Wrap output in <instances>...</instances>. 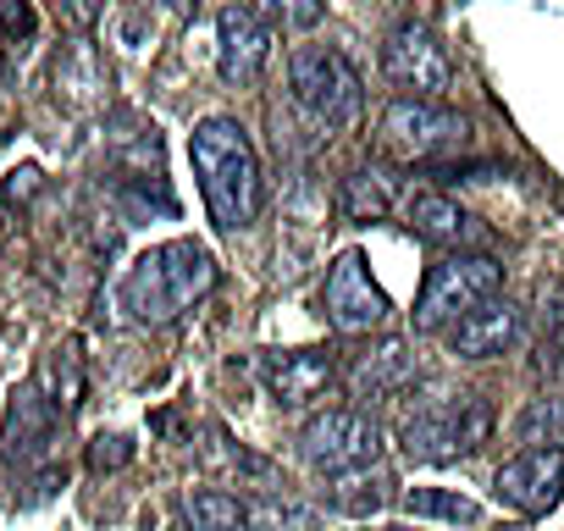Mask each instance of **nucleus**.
Wrapping results in <instances>:
<instances>
[{"mask_svg":"<svg viewBox=\"0 0 564 531\" xmlns=\"http://www.w3.org/2000/svg\"><path fill=\"white\" fill-rule=\"evenodd\" d=\"M216 289V260L205 243L194 238H172V243H150L122 278V311L144 327H166L183 311H194L205 294Z\"/></svg>","mask_w":564,"mask_h":531,"instance_id":"nucleus-1","label":"nucleus"},{"mask_svg":"<svg viewBox=\"0 0 564 531\" xmlns=\"http://www.w3.org/2000/svg\"><path fill=\"white\" fill-rule=\"evenodd\" d=\"M188 161L205 194V210L221 232H238L254 221L260 210V166H254V144L243 133L238 117H205L188 139Z\"/></svg>","mask_w":564,"mask_h":531,"instance_id":"nucleus-2","label":"nucleus"},{"mask_svg":"<svg viewBox=\"0 0 564 531\" xmlns=\"http://www.w3.org/2000/svg\"><path fill=\"white\" fill-rule=\"evenodd\" d=\"M503 289V266L492 254H448L426 272V289L415 300V333H448L465 311L487 305Z\"/></svg>","mask_w":564,"mask_h":531,"instance_id":"nucleus-3","label":"nucleus"},{"mask_svg":"<svg viewBox=\"0 0 564 531\" xmlns=\"http://www.w3.org/2000/svg\"><path fill=\"white\" fill-rule=\"evenodd\" d=\"M289 95L322 128H349L360 117V73L333 45H300L289 56Z\"/></svg>","mask_w":564,"mask_h":531,"instance_id":"nucleus-4","label":"nucleus"},{"mask_svg":"<svg viewBox=\"0 0 564 531\" xmlns=\"http://www.w3.org/2000/svg\"><path fill=\"white\" fill-rule=\"evenodd\" d=\"M487 432H492V415H487L481 399H443V404L415 410L399 426V448L415 465H448V459L476 454L487 443Z\"/></svg>","mask_w":564,"mask_h":531,"instance_id":"nucleus-5","label":"nucleus"},{"mask_svg":"<svg viewBox=\"0 0 564 531\" xmlns=\"http://www.w3.org/2000/svg\"><path fill=\"white\" fill-rule=\"evenodd\" d=\"M382 454V426L371 410H322L300 432V459L316 476H344L355 465H377Z\"/></svg>","mask_w":564,"mask_h":531,"instance_id":"nucleus-6","label":"nucleus"},{"mask_svg":"<svg viewBox=\"0 0 564 531\" xmlns=\"http://www.w3.org/2000/svg\"><path fill=\"white\" fill-rule=\"evenodd\" d=\"M465 139H470V122L459 111L437 106V100L404 95L382 111V150L399 155V161H437V155L459 150Z\"/></svg>","mask_w":564,"mask_h":531,"instance_id":"nucleus-7","label":"nucleus"},{"mask_svg":"<svg viewBox=\"0 0 564 531\" xmlns=\"http://www.w3.org/2000/svg\"><path fill=\"white\" fill-rule=\"evenodd\" d=\"M322 311H327V322L338 333H371V327H382L393 316L388 294L371 283V266H366L360 249H344L333 260V272L322 283Z\"/></svg>","mask_w":564,"mask_h":531,"instance_id":"nucleus-8","label":"nucleus"},{"mask_svg":"<svg viewBox=\"0 0 564 531\" xmlns=\"http://www.w3.org/2000/svg\"><path fill=\"white\" fill-rule=\"evenodd\" d=\"M382 73H388L399 89H415V100H437V95L454 84L448 51L437 45V34H432L426 23H399V29L382 40Z\"/></svg>","mask_w":564,"mask_h":531,"instance_id":"nucleus-9","label":"nucleus"},{"mask_svg":"<svg viewBox=\"0 0 564 531\" xmlns=\"http://www.w3.org/2000/svg\"><path fill=\"white\" fill-rule=\"evenodd\" d=\"M254 371H260L265 393H271L282 410L316 404V399L333 388V377H338L333 349H265V355L254 360Z\"/></svg>","mask_w":564,"mask_h":531,"instance_id":"nucleus-10","label":"nucleus"},{"mask_svg":"<svg viewBox=\"0 0 564 531\" xmlns=\"http://www.w3.org/2000/svg\"><path fill=\"white\" fill-rule=\"evenodd\" d=\"M492 492L514 514H547L564 498V448H525V454H514L509 465H498Z\"/></svg>","mask_w":564,"mask_h":531,"instance_id":"nucleus-11","label":"nucleus"},{"mask_svg":"<svg viewBox=\"0 0 564 531\" xmlns=\"http://www.w3.org/2000/svg\"><path fill=\"white\" fill-rule=\"evenodd\" d=\"M265 62H271V29L249 7H227L216 18V73H221V84L243 89L265 73Z\"/></svg>","mask_w":564,"mask_h":531,"instance_id":"nucleus-12","label":"nucleus"},{"mask_svg":"<svg viewBox=\"0 0 564 531\" xmlns=\"http://www.w3.org/2000/svg\"><path fill=\"white\" fill-rule=\"evenodd\" d=\"M520 338V311L509 305V300H487V305H476V311H465L454 327H448V349L459 355V360H492V355H503L509 344Z\"/></svg>","mask_w":564,"mask_h":531,"instance_id":"nucleus-13","label":"nucleus"},{"mask_svg":"<svg viewBox=\"0 0 564 531\" xmlns=\"http://www.w3.org/2000/svg\"><path fill=\"white\" fill-rule=\"evenodd\" d=\"M56 432H62V410H51L40 388H23V393L12 399V415H7V448H0V454L18 459V465H40V459H51Z\"/></svg>","mask_w":564,"mask_h":531,"instance_id":"nucleus-14","label":"nucleus"},{"mask_svg":"<svg viewBox=\"0 0 564 531\" xmlns=\"http://www.w3.org/2000/svg\"><path fill=\"white\" fill-rule=\"evenodd\" d=\"M410 382H415V349L404 338H382L349 366V393L355 399H388Z\"/></svg>","mask_w":564,"mask_h":531,"instance_id":"nucleus-15","label":"nucleus"},{"mask_svg":"<svg viewBox=\"0 0 564 531\" xmlns=\"http://www.w3.org/2000/svg\"><path fill=\"white\" fill-rule=\"evenodd\" d=\"M404 221H410L421 238H432V243H448V249H465V243H476V238H481L476 216H470L459 199L437 194V188H426V194H410V205H404Z\"/></svg>","mask_w":564,"mask_h":531,"instance_id":"nucleus-16","label":"nucleus"},{"mask_svg":"<svg viewBox=\"0 0 564 531\" xmlns=\"http://www.w3.org/2000/svg\"><path fill=\"white\" fill-rule=\"evenodd\" d=\"M177 531H249V503L221 487H194L177 503Z\"/></svg>","mask_w":564,"mask_h":531,"instance_id":"nucleus-17","label":"nucleus"},{"mask_svg":"<svg viewBox=\"0 0 564 531\" xmlns=\"http://www.w3.org/2000/svg\"><path fill=\"white\" fill-rule=\"evenodd\" d=\"M333 481V509H344V514H355V520H366V514H377V509H388L393 503V476L382 470V465H355V470H344V476H327Z\"/></svg>","mask_w":564,"mask_h":531,"instance_id":"nucleus-18","label":"nucleus"},{"mask_svg":"<svg viewBox=\"0 0 564 531\" xmlns=\"http://www.w3.org/2000/svg\"><path fill=\"white\" fill-rule=\"evenodd\" d=\"M388 205H393V177L382 166H360L338 188V210L349 221H377V216H388Z\"/></svg>","mask_w":564,"mask_h":531,"instance_id":"nucleus-19","label":"nucleus"},{"mask_svg":"<svg viewBox=\"0 0 564 531\" xmlns=\"http://www.w3.org/2000/svg\"><path fill=\"white\" fill-rule=\"evenodd\" d=\"M404 509L415 520H448V525H476L481 520V503L454 492V487H410L404 492Z\"/></svg>","mask_w":564,"mask_h":531,"instance_id":"nucleus-20","label":"nucleus"},{"mask_svg":"<svg viewBox=\"0 0 564 531\" xmlns=\"http://www.w3.org/2000/svg\"><path fill=\"white\" fill-rule=\"evenodd\" d=\"M40 377H45V404H51V410L73 415V410L84 404V366H78V349H73V344L51 349V360H45Z\"/></svg>","mask_w":564,"mask_h":531,"instance_id":"nucleus-21","label":"nucleus"},{"mask_svg":"<svg viewBox=\"0 0 564 531\" xmlns=\"http://www.w3.org/2000/svg\"><path fill=\"white\" fill-rule=\"evenodd\" d=\"M514 437L531 443V448H564V393L531 399V404L520 410V421H514Z\"/></svg>","mask_w":564,"mask_h":531,"instance_id":"nucleus-22","label":"nucleus"},{"mask_svg":"<svg viewBox=\"0 0 564 531\" xmlns=\"http://www.w3.org/2000/svg\"><path fill=\"white\" fill-rule=\"evenodd\" d=\"M265 29H282V34H305V29H316L322 23V0H254L249 7Z\"/></svg>","mask_w":564,"mask_h":531,"instance_id":"nucleus-23","label":"nucleus"},{"mask_svg":"<svg viewBox=\"0 0 564 531\" xmlns=\"http://www.w3.org/2000/svg\"><path fill=\"white\" fill-rule=\"evenodd\" d=\"M249 525L260 531H322V514L311 503H289V498H265L249 509Z\"/></svg>","mask_w":564,"mask_h":531,"instance_id":"nucleus-24","label":"nucleus"},{"mask_svg":"<svg viewBox=\"0 0 564 531\" xmlns=\"http://www.w3.org/2000/svg\"><path fill=\"white\" fill-rule=\"evenodd\" d=\"M40 12L34 0H0V45H34Z\"/></svg>","mask_w":564,"mask_h":531,"instance_id":"nucleus-25","label":"nucleus"},{"mask_svg":"<svg viewBox=\"0 0 564 531\" xmlns=\"http://www.w3.org/2000/svg\"><path fill=\"white\" fill-rule=\"evenodd\" d=\"M133 459V443L122 437V432H100L95 443H89V465L95 470H106V465H128Z\"/></svg>","mask_w":564,"mask_h":531,"instance_id":"nucleus-26","label":"nucleus"},{"mask_svg":"<svg viewBox=\"0 0 564 531\" xmlns=\"http://www.w3.org/2000/svg\"><path fill=\"white\" fill-rule=\"evenodd\" d=\"M62 18H67L73 29H95V18H100V0H62Z\"/></svg>","mask_w":564,"mask_h":531,"instance_id":"nucleus-27","label":"nucleus"},{"mask_svg":"<svg viewBox=\"0 0 564 531\" xmlns=\"http://www.w3.org/2000/svg\"><path fill=\"white\" fill-rule=\"evenodd\" d=\"M34 188H40V172H34V166L12 172V183H7V194H12V199H18V194H34Z\"/></svg>","mask_w":564,"mask_h":531,"instance_id":"nucleus-28","label":"nucleus"},{"mask_svg":"<svg viewBox=\"0 0 564 531\" xmlns=\"http://www.w3.org/2000/svg\"><path fill=\"white\" fill-rule=\"evenodd\" d=\"M377 531H404V525H377Z\"/></svg>","mask_w":564,"mask_h":531,"instance_id":"nucleus-29","label":"nucleus"},{"mask_svg":"<svg viewBox=\"0 0 564 531\" xmlns=\"http://www.w3.org/2000/svg\"><path fill=\"white\" fill-rule=\"evenodd\" d=\"M0 221H7V216H0Z\"/></svg>","mask_w":564,"mask_h":531,"instance_id":"nucleus-30","label":"nucleus"}]
</instances>
